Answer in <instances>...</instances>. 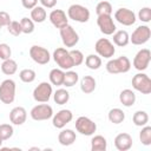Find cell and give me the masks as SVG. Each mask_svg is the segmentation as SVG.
<instances>
[{"instance_id": "obj_42", "label": "cell", "mask_w": 151, "mask_h": 151, "mask_svg": "<svg viewBox=\"0 0 151 151\" xmlns=\"http://www.w3.org/2000/svg\"><path fill=\"white\" fill-rule=\"evenodd\" d=\"M12 20H11V17H9V14L7 13V12H5V11H0V25L4 27V26H8V24L11 22Z\"/></svg>"}, {"instance_id": "obj_37", "label": "cell", "mask_w": 151, "mask_h": 151, "mask_svg": "<svg viewBox=\"0 0 151 151\" xmlns=\"http://www.w3.org/2000/svg\"><path fill=\"white\" fill-rule=\"evenodd\" d=\"M14 133L13 126L9 124H1L0 125V138L2 140H7L9 139Z\"/></svg>"}, {"instance_id": "obj_3", "label": "cell", "mask_w": 151, "mask_h": 151, "mask_svg": "<svg viewBox=\"0 0 151 151\" xmlns=\"http://www.w3.org/2000/svg\"><path fill=\"white\" fill-rule=\"evenodd\" d=\"M15 81L6 79L0 84V101L4 104H12L15 99Z\"/></svg>"}, {"instance_id": "obj_22", "label": "cell", "mask_w": 151, "mask_h": 151, "mask_svg": "<svg viewBox=\"0 0 151 151\" xmlns=\"http://www.w3.org/2000/svg\"><path fill=\"white\" fill-rule=\"evenodd\" d=\"M119 100L124 106L130 107V106L134 105V103H136V93L130 88H125L120 92Z\"/></svg>"}, {"instance_id": "obj_41", "label": "cell", "mask_w": 151, "mask_h": 151, "mask_svg": "<svg viewBox=\"0 0 151 151\" xmlns=\"http://www.w3.org/2000/svg\"><path fill=\"white\" fill-rule=\"evenodd\" d=\"M11 55H12V50H11V47H9L7 44H5V42L0 44V59L6 60V59H9Z\"/></svg>"}, {"instance_id": "obj_28", "label": "cell", "mask_w": 151, "mask_h": 151, "mask_svg": "<svg viewBox=\"0 0 151 151\" xmlns=\"http://www.w3.org/2000/svg\"><path fill=\"white\" fill-rule=\"evenodd\" d=\"M1 71H2V73L6 74V76H12V74H14V73L18 71V64H17V61L13 60V59H11V58L4 60L2 64H1Z\"/></svg>"}, {"instance_id": "obj_11", "label": "cell", "mask_w": 151, "mask_h": 151, "mask_svg": "<svg viewBox=\"0 0 151 151\" xmlns=\"http://www.w3.org/2000/svg\"><path fill=\"white\" fill-rule=\"evenodd\" d=\"M60 31V37H61V41L66 47H74L78 41H79V35L76 32V29L71 26V25H66L63 28L59 29Z\"/></svg>"}, {"instance_id": "obj_32", "label": "cell", "mask_w": 151, "mask_h": 151, "mask_svg": "<svg viewBox=\"0 0 151 151\" xmlns=\"http://www.w3.org/2000/svg\"><path fill=\"white\" fill-rule=\"evenodd\" d=\"M79 80V76L77 72L74 71H71V70H67V72H65V76H64V83L63 85L66 86V87H72L74 86Z\"/></svg>"}, {"instance_id": "obj_2", "label": "cell", "mask_w": 151, "mask_h": 151, "mask_svg": "<svg viewBox=\"0 0 151 151\" xmlns=\"http://www.w3.org/2000/svg\"><path fill=\"white\" fill-rule=\"evenodd\" d=\"M67 18L77 22H87L90 20V11L83 5L73 4L67 9Z\"/></svg>"}, {"instance_id": "obj_31", "label": "cell", "mask_w": 151, "mask_h": 151, "mask_svg": "<svg viewBox=\"0 0 151 151\" xmlns=\"http://www.w3.org/2000/svg\"><path fill=\"white\" fill-rule=\"evenodd\" d=\"M84 60L90 70H98L101 66V58L98 54H88Z\"/></svg>"}, {"instance_id": "obj_4", "label": "cell", "mask_w": 151, "mask_h": 151, "mask_svg": "<svg viewBox=\"0 0 151 151\" xmlns=\"http://www.w3.org/2000/svg\"><path fill=\"white\" fill-rule=\"evenodd\" d=\"M53 60L59 66V68L67 71L73 67V61L70 55V51H67L64 47H58L53 52Z\"/></svg>"}, {"instance_id": "obj_5", "label": "cell", "mask_w": 151, "mask_h": 151, "mask_svg": "<svg viewBox=\"0 0 151 151\" xmlns=\"http://www.w3.org/2000/svg\"><path fill=\"white\" fill-rule=\"evenodd\" d=\"M132 87L143 94H150L151 93V79H150V77L143 72L134 74L132 78Z\"/></svg>"}, {"instance_id": "obj_43", "label": "cell", "mask_w": 151, "mask_h": 151, "mask_svg": "<svg viewBox=\"0 0 151 151\" xmlns=\"http://www.w3.org/2000/svg\"><path fill=\"white\" fill-rule=\"evenodd\" d=\"M21 4L26 9H32L38 5V0H21Z\"/></svg>"}, {"instance_id": "obj_29", "label": "cell", "mask_w": 151, "mask_h": 151, "mask_svg": "<svg viewBox=\"0 0 151 151\" xmlns=\"http://www.w3.org/2000/svg\"><path fill=\"white\" fill-rule=\"evenodd\" d=\"M132 122L136 126H144L149 123V114L145 111H136L132 116Z\"/></svg>"}, {"instance_id": "obj_27", "label": "cell", "mask_w": 151, "mask_h": 151, "mask_svg": "<svg viewBox=\"0 0 151 151\" xmlns=\"http://www.w3.org/2000/svg\"><path fill=\"white\" fill-rule=\"evenodd\" d=\"M107 118L112 124H120V123H123L125 120V113H124V111L122 109L114 107V109H111L109 111Z\"/></svg>"}, {"instance_id": "obj_14", "label": "cell", "mask_w": 151, "mask_h": 151, "mask_svg": "<svg viewBox=\"0 0 151 151\" xmlns=\"http://www.w3.org/2000/svg\"><path fill=\"white\" fill-rule=\"evenodd\" d=\"M114 19H116L119 24H122V25H124V26H131V25H133V24L136 22V20H137L134 12L131 11V9H129V8H124V7L118 8V9L114 12Z\"/></svg>"}, {"instance_id": "obj_23", "label": "cell", "mask_w": 151, "mask_h": 151, "mask_svg": "<svg viewBox=\"0 0 151 151\" xmlns=\"http://www.w3.org/2000/svg\"><path fill=\"white\" fill-rule=\"evenodd\" d=\"M112 35H113L114 45H117L119 47H124L130 42V35H129V33L126 31H123V29L116 31Z\"/></svg>"}, {"instance_id": "obj_9", "label": "cell", "mask_w": 151, "mask_h": 151, "mask_svg": "<svg viewBox=\"0 0 151 151\" xmlns=\"http://www.w3.org/2000/svg\"><path fill=\"white\" fill-rule=\"evenodd\" d=\"M52 93H53L52 84L47 81H42L33 90V99L38 103H47Z\"/></svg>"}, {"instance_id": "obj_25", "label": "cell", "mask_w": 151, "mask_h": 151, "mask_svg": "<svg viewBox=\"0 0 151 151\" xmlns=\"http://www.w3.org/2000/svg\"><path fill=\"white\" fill-rule=\"evenodd\" d=\"M64 76H65L64 70H61V68H53V70H51V72L48 74L50 83L52 85L60 86L64 83Z\"/></svg>"}, {"instance_id": "obj_30", "label": "cell", "mask_w": 151, "mask_h": 151, "mask_svg": "<svg viewBox=\"0 0 151 151\" xmlns=\"http://www.w3.org/2000/svg\"><path fill=\"white\" fill-rule=\"evenodd\" d=\"M53 99H54L55 104L64 105L70 100V93L65 88H58L53 94Z\"/></svg>"}, {"instance_id": "obj_40", "label": "cell", "mask_w": 151, "mask_h": 151, "mask_svg": "<svg viewBox=\"0 0 151 151\" xmlns=\"http://www.w3.org/2000/svg\"><path fill=\"white\" fill-rule=\"evenodd\" d=\"M138 19L143 22H150L151 21V8L150 7H143L138 12Z\"/></svg>"}, {"instance_id": "obj_7", "label": "cell", "mask_w": 151, "mask_h": 151, "mask_svg": "<svg viewBox=\"0 0 151 151\" xmlns=\"http://www.w3.org/2000/svg\"><path fill=\"white\" fill-rule=\"evenodd\" d=\"M76 130L83 136H92L97 131V124L88 117L81 116L76 120Z\"/></svg>"}, {"instance_id": "obj_26", "label": "cell", "mask_w": 151, "mask_h": 151, "mask_svg": "<svg viewBox=\"0 0 151 151\" xmlns=\"http://www.w3.org/2000/svg\"><path fill=\"white\" fill-rule=\"evenodd\" d=\"M46 18H47V13L42 6H35L34 8L31 9V19L34 22H38V24L44 22Z\"/></svg>"}, {"instance_id": "obj_21", "label": "cell", "mask_w": 151, "mask_h": 151, "mask_svg": "<svg viewBox=\"0 0 151 151\" xmlns=\"http://www.w3.org/2000/svg\"><path fill=\"white\" fill-rule=\"evenodd\" d=\"M97 83L96 79L91 76H84L80 80V90L85 93V94H90L96 90Z\"/></svg>"}, {"instance_id": "obj_33", "label": "cell", "mask_w": 151, "mask_h": 151, "mask_svg": "<svg viewBox=\"0 0 151 151\" xmlns=\"http://www.w3.org/2000/svg\"><path fill=\"white\" fill-rule=\"evenodd\" d=\"M112 11V5L109 1H100L96 6L97 15H111Z\"/></svg>"}, {"instance_id": "obj_35", "label": "cell", "mask_w": 151, "mask_h": 151, "mask_svg": "<svg viewBox=\"0 0 151 151\" xmlns=\"http://www.w3.org/2000/svg\"><path fill=\"white\" fill-rule=\"evenodd\" d=\"M19 78L21 81L26 83V84H29V83H33L35 80V72L32 70V68H24L20 71L19 73Z\"/></svg>"}, {"instance_id": "obj_19", "label": "cell", "mask_w": 151, "mask_h": 151, "mask_svg": "<svg viewBox=\"0 0 151 151\" xmlns=\"http://www.w3.org/2000/svg\"><path fill=\"white\" fill-rule=\"evenodd\" d=\"M27 111L22 106H15L9 112V120L14 125H22L26 122Z\"/></svg>"}, {"instance_id": "obj_1", "label": "cell", "mask_w": 151, "mask_h": 151, "mask_svg": "<svg viewBox=\"0 0 151 151\" xmlns=\"http://www.w3.org/2000/svg\"><path fill=\"white\" fill-rule=\"evenodd\" d=\"M106 71L111 74H118V73H126L131 68V61L127 57L122 55L116 59H110L106 63Z\"/></svg>"}, {"instance_id": "obj_15", "label": "cell", "mask_w": 151, "mask_h": 151, "mask_svg": "<svg viewBox=\"0 0 151 151\" xmlns=\"http://www.w3.org/2000/svg\"><path fill=\"white\" fill-rule=\"evenodd\" d=\"M97 25H98L100 32L105 35H112L117 29L111 15H98Z\"/></svg>"}, {"instance_id": "obj_17", "label": "cell", "mask_w": 151, "mask_h": 151, "mask_svg": "<svg viewBox=\"0 0 151 151\" xmlns=\"http://www.w3.org/2000/svg\"><path fill=\"white\" fill-rule=\"evenodd\" d=\"M48 19L51 21V24L55 27V28H63L64 26H66L68 24V18L66 15V13L63 9H53Z\"/></svg>"}, {"instance_id": "obj_24", "label": "cell", "mask_w": 151, "mask_h": 151, "mask_svg": "<svg viewBox=\"0 0 151 151\" xmlns=\"http://www.w3.org/2000/svg\"><path fill=\"white\" fill-rule=\"evenodd\" d=\"M107 149V140L105 137L97 134L91 139V150L92 151H105Z\"/></svg>"}, {"instance_id": "obj_44", "label": "cell", "mask_w": 151, "mask_h": 151, "mask_svg": "<svg viewBox=\"0 0 151 151\" xmlns=\"http://www.w3.org/2000/svg\"><path fill=\"white\" fill-rule=\"evenodd\" d=\"M44 8H53L57 5V0H39Z\"/></svg>"}, {"instance_id": "obj_6", "label": "cell", "mask_w": 151, "mask_h": 151, "mask_svg": "<svg viewBox=\"0 0 151 151\" xmlns=\"http://www.w3.org/2000/svg\"><path fill=\"white\" fill-rule=\"evenodd\" d=\"M29 116L33 120H37V122L47 120V119L53 117V109L51 105L42 103V104L35 105L34 107H32Z\"/></svg>"}, {"instance_id": "obj_45", "label": "cell", "mask_w": 151, "mask_h": 151, "mask_svg": "<svg viewBox=\"0 0 151 151\" xmlns=\"http://www.w3.org/2000/svg\"><path fill=\"white\" fill-rule=\"evenodd\" d=\"M2 142H4V140H2L1 138H0V147H1V145H2Z\"/></svg>"}, {"instance_id": "obj_8", "label": "cell", "mask_w": 151, "mask_h": 151, "mask_svg": "<svg viewBox=\"0 0 151 151\" xmlns=\"http://www.w3.org/2000/svg\"><path fill=\"white\" fill-rule=\"evenodd\" d=\"M94 50H96V52L99 57H104V58H107V59L112 58L116 53V48H114L113 44L107 38L98 39L94 44Z\"/></svg>"}, {"instance_id": "obj_10", "label": "cell", "mask_w": 151, "mask_h": 151, "mask_svg": "<svg viewBox=\"0 0 151 151\" xmlns=\"http://www.w3.org/2000/svg\"><path fill=\"white\" fill-rule=\"evenodd\" d=\"M151 37V29L147 25H140L138 26L131 34L130 41L133 45H144L145 42L149 41Z\"/></svg>"}, {"instance_id": "obj_39", "label": "cell", "mask_w": 151, "mask_h": 151, "mask_svg": "<svg viewBox=\"0 0 151 151\" xmlns=\"http://www.w3.org/2000/svg\"><path fill=\"white\" fill-rule=\"evenodd\" d=\"M7 29H8V32H9L12 35H14V37H18V35H20V34L22 33L20 22H19V21H14V20H12V21L8 24Z\"/></svg>"}, {"instance_id": "obj_16", "label": "cell", "mask_w": 151, "mask_h": 151, "mask_svg": "<svg viewBox=\"0 0 151 151\" xmlns=\"http://www.w3.org/2000/svg\"><path fill=\"white\" fill-rule=\"evenodd\" d=\"M73 119V113L71 110L67 109H63L60 111H58L52 119V124L54 127L57 129H63L66 126V124H68L71 120Z\"/></svg>"}, {"instance_id": "obj_18", "label": "cell", "mask_w": 151, "mask_h": 151, "mask_svg": "<svg viewBox=\"0 0 151 151\" xmlns=\"http://www.w3.org/2000/svg\"><path fill=\"white\" fill-rule=\"evenodd\" d=\"M132 143H133L132 137L126 132H122V133L117 134L116 138H114V146L119 151L130 150L132 147Z\"/></svg>"}, {"instance_id": "obj_20", "label": "cell", "mask_w": 151, "mask_h": 151, "mask_svg": "<svg viewBox=\"0 0 151 151\" xmlns=\"http://www.w3.org/2000/svg\"><path fill=\"white\" fill-rule=\"evenodd\" d=\"M77 139V136H76V132L71 129H64L59 132L58 134V142L63 145V146H70L72 145Z\"/></svg>"}, {"instance_id": "obj_13", "label": "cell", "mask_w": 151, "mask_h": 151, "mask_svg": "<svg viewBox=\"0 0 151 151\" xmlns=\"http://www.w3.org/2000/svg\"><path fill=\"white\" fill-rule=\"evenodd\" d=\"M150 60H151V52H150V50L142 48L134 55L132 64H133V67L137 71H140L142 72V71H145L149 67Z\"/></svg>"}, {"instance_id": "obj_12", "label": "cell", "mask_w": 151, "mask_h": 151, "mask_svg": "<svg viewBox=\"0 0 151 151\" xmlns=\"http://www.w3.org/2000/svg\"><path fill=\"white\" fill-rule=\"evenodd\" d=\"M29 57L34 63L39 65H46L51 60V54L48 50L39 45H33L29 48Z\"/></svg>"}, {"instance_id": "obj_38", "label": "cell", "mask_w": 151, "mask_h": 151, "mask_svg": "<svg viewBox=\"0 0 151 151\" xmlns=\"http://www.w3.org/2000/svg\"><path fill=\"white\" fill-rule=\"evenodd\" d=\"M70 55H71V59L73 61V66H79L84 63V54L79 50H71Z\"/></svg>"}, {"instance_id": "obj_36", "label": "cell", "mask_w": 151, "mask_h": 151, "mask_svg": "<svg viewBox=\"0 0 151 151\" xmlns=\"http://www.w3.org/2000/svg\"><path fill=\"white\" fill-rule=\"evenodd\" d=\"M19 22H20L22 33H25V34H31V33H33V31H34V21H33L31 18L28 19V18L24 17Z\"/></svg>"}, {"instance_id": "obj_34", "label": "cell", "mask_w": 151, "mask_h": 151, "mask_svg": "<svg viewBox=\"0 0 151 151\" xmlns=\"http://www.w3.org/2000/svg\"><path fill=\"white\" fill-rule=\"evenodd\" d=\"M139 140L143 145H151V126L144 125L142 126V131L139 132Z\"/></svg>"}, {"instance_id": "obj_46", "label": "cell", "mask_w": 151, "mask_h": 151, "mask_svg": "<svg viewBox=\"0 0 151 151\" xmlns=\"http://www.w3.org/2000/svg\"><path fill=\"white\" fill-rule=\"evenodd\" d=\"M1 27H2V26H1V25H0V29H1Z\"/></svg>"}]
</instances>
